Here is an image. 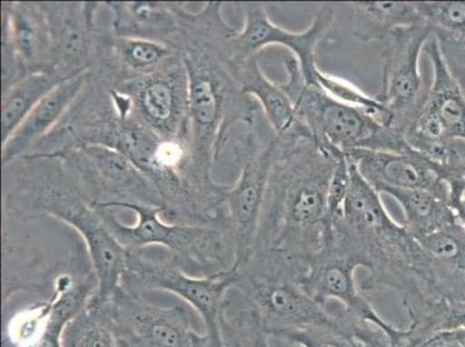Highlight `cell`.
I'll list each match as a JSON object with an SVG mask.
<instances>
[{"label":"cell","instance_id":"obj_1","mask_svg":"<svg viewBox=\"0 0 465 347\" xmlns=\"http://www.w3.org/2000/svg\"><path fill=\"white\" fill-rule=\"evenodd\" d=\"M173 6L180 24L176 50L188 74L194 176L205 192L223 197L231 185L213 180V164L236 124H255L260 104L243 91L242 62L232 46L238 31L223 19V3L207 2L200 12L189 11L185 3Z\"/></svg>","mask_w":465,"mask_h":347},{"label":"cell","instance_id":"obj_2","mask_svg":"<svg viewBox=\"0 0 465 347\" xmlns=\"http://www.w3.org/2000/svg\"><path fill=\"white\" fill-rule=\"evenodd\" d=\"M3 214L19 222L54 219L69 226L86 245L97 279L95 298L107 300L122 289L126 249L62 159L27 155L4 166Z\"/></svg>","mask_w":465,"mask_h":347},{"label":"cell","instance_id":"obj_3","mask_svg":"<svg viewBox=\"0 0 465 347\" xmlns=\"http://www.w3.org/2000/svg\"><path fill=\"white\" fill-rule=\"evenodd\" d=\"M255 249L303 262L322 248L328 230V193L338 156L307 134L276 137Z\"/></svg>","mask_w":465,"mask_h":347},{"label":"cell","instance_id":"obj_4","mask_svg":"<svg viewBox=\"0 0 465 347\" xmlns=\"http://www.w3.org/2000/svg\"><path fill=\"white\" fill-rule=\"evenodd\" d=\"M351 184L341 217L330 223L361 257L366 271L359 287L363 293L391 289L401 296L410 322L437 311L429 296V256L403 223L389 215L381 197L349 158Z\"/></svg>","mask_w":465,"mask_h":347},{"label":"cell","instance_id":"obj_5","mask_svg":"<svg viewBox=\"0 0 465 347\" xmlns=\"http://www.w3.org/2000/svg\"><path fill=\"white\" fill-rule=\"evenodd\" d=\"M94 207L126 251L163 249L184 273L194 277L214 276L234 264V244L226 227L168 222L162 217V207L156 206Z\"/></svg>","mask_w":465,"mask_h":347},{"label":"cell","instance_id":"obj_6","mask_svg":"<svg viewBox=\"0 0 465 347\" xmlns=\"http://www.w3.org/2000/svg\"><path fill=\"white\" fill-rule=\"evenodd\" d=\"M307 268V262L270 249H255L244 263L232 268L234 289L255 309L270 337L338 321V312H329L304 291Z\"/></svg>","mask_w":465,"mask_h":347},{"label":"cell","instance_id":"obj_7","mask_svg":"<svg viewBox=\"0 0 465 347\" xmlns=\"http://www.w3.org/2000/svg\"><path fill=\"white\" fill-rule=\"evenodd\" d=\"M284 65L287 79L281 87L293 104L298 120L310 130L317 145L333 155H346L354 150H412L399 131L304 82L302 69L293 56H286Z\"/></svg>","mask_w":465,"mask_h":347},{"label":"cell","instance_id":"obj_8","mask_svg":"<svg viewBox=\"0 0 465 347\" xmlns=\"http://www.w3.org/2000/svg\"><path fill=\"white\" fill-rule=\"evenodd\" d=\"M232 269L211 277L184 273L172 256L160 248L126 251L122 287L129 293L167 292L179 296L200 314L204 332L220 336V314L228 292L234 289Z\"/></svg>","mask_w":465,"mask_h":347},{"label":"cell","instance_id":"obj_9","mask_svg":"<svg viewBox=\"0 0 465 347\" xmlns=\"http://www.w3.org/2000/svg\"><path fill=\"white\" fill-rule=\"evenodd\" d=\"M362 261L356 249L335 226L329 223L322 248L308 262L302 278L304 291L321 306L337 302L350 315L369 322L387 334L397 346L408 334L384 320L371 306L356 281V271L362 269Z\"/></svg>","mask_w":465,"mask_h":347},{"label":"cell","instance_id":"obj_10","mask_svg":"<svg viewBox=\"0 0 465 347\" xmlns=\"http://www.w3.org/2000/svg\"><path fill=\"white\" fill-rule=\"evenodd\" d=\"M62 159L77 177L93 206L163 204L153 182L121 152L104 145H77L45 155Z\"/></svg>","mask_w":465,"mask_h":347},{"label":"cell","instance_id":"obj_11","mask_svg":"<svg viewBox=\"0 0 465 347\" xmlns=\"http://www.w3.org/2000/svg\"><path fill=\"white\" fill-rule=\"evenodd\" d=\"M276 152V138L263 142L253 131L241 135L235 144L234 154L240 166V176L228 190L223 206L235 249L232 268L244 263L255 248Z\"/></svg>","mask_w":465,"mask_h":347},{"label":"cell","instance_id":"obj_12","mask_svg":"<svg viewBox=\"0 0 465 347\" xmlns=\"http://www.w3.org/2000/svg\"><path fill=\"white\" fill-rule=\"evenodd\" d=\"M104 80L129 97L131 114L145 128L164 141L190 143L188 74L181 56L152 74Z\"/></svg>","mask_w":465,"mask_h":347},{"label":"cell","instance_id":"obj_13","mask_svg":"<svg viewBox=\"0 0 465 347\" xmlns=\"http://www.w3.org/2000/svg\"><path fill=\"white\" fill-rule=\"evenodd\" d=\"M433 37L426 24L401 28L384 42L382 87L376 97L391 115V128L405 135L429 94L420 71V55Z\"/></svg>","mask_w":465,"mask_h":347},{"label":"cell","instance_id":"obj_14","mask_svg":"<svg viewBox=\"0 0 465 347\" xmlns=\"http://www.w3.org/2000/svg\"><path fill=\"white\" fill-rule=\"evenodd\" d=\"M93 299L107 312L117 347H190L196 336L193 316L181 304L159 306L124 287L107 300Z\"/></svg>","mask_w":465,"mask_h":347},{"label":"cell","instance_id":"obj_15","mask_svg":"<svg viewBox=\"0 0 465 347\" xmlns=\"http://www.w3.org/2000/svg\"><path fill=\"white\" fill-rule=\"evenodd\" d=\"M425 49L433 79L420 115L404 137L414 151L430 156L447 142H465V94L443 62L434 37Z\"/></svg>","mask_w":465,"mask_h":347},{"label":"cell","instance_id":"obj_16","mask_svg":"<svg viewBox=\"0 0 465 347\" xmlns=\"http://www.w3.org/2000/svg\"><path fill=\"white\" fill-rule=\"evenodd\" d=\"M244 15L242 31L232 37V46L240 62L256 57L262 49L270 45H282L289 49L292 56L297 59L304 82L310 83L319 70L316 49L325 34L335 23V11L329 5L320 7L315 12L311 26L306 31L294 33L277 26L270 20L264 4L241 3Z\"/></svg>","mask_w":465,"mask_h":347},{"label":"cell","instance_id":"obj_17","mask_svg":"<svg viewBox=\"0 0 465 347\" xmlns=\"http://www.w3.org/2000/svg\"><path fill=\"white\" fill-rule=\"evenodd\" d=\"M52 31L54 71L70 79L91 71L97 57L100 2H41Z\"/></svg>","mask_w":465,"mask_h":347},{"label":"cell","instance_id":"obj_18","mask_svg":"<svg viewBox=\"0 0 465 347\" xmlns=\"http://www.w3.org/2000/svg\"><path fill=\"white\" fill-rule=\"evenodd\" d=\"M380 194L388 190H443L438 164L420 152L354 150L346 154Z\"/></svg>","mask_w":465,"mask_h":347},{"label":"cell","instance_id":"obj_19","mask_svg":"<svg viewBox=\"0 0 465 347\" xmlns=\"http://www.w3.org/2000/svg\"><path fill=\"white\" fill-rule=\"evenodd\" d=\"M420 243L429 256L430 303L465 312V226L450 223Z\"/></svg>","mask_w":465,"mask_h":347},{"label":"cell","instance_id":"obj_20","mask_svg":"<svg viewBox=\"0 0 465 347\" xmlns=\"http://www.w3.org/2000/svg\"><path fill=\"white\" fill-rule=\"evenodd\" d=\"M2 28L10 35L26 75L54 71L52 31L41 3H2Z\"/></svg>","mask_w":465,"mask_h":347},{"label":"cell","instance_id":"obj_21","mask_svg":"<svg viewBox=\"0 0 465 347\" xmlns=\"http://www.w3.org/2000/svg\"><path fill=\"white\" fill-rule=\"evenodd\" d=\"M88 77H90V71L65 80L32 110L10 139L3 144V167L31 154L34 148L56 128L72 104L82 94Z\"/></svg>","mask_w":465,"mask_h":347},{"label":"cell","instance_id":"obj_22","mask_svg":"<svg viewBox=\"0 0 465 347\" xmlns=\"http://www.w3.org/2000/svg\"><path fill=\"white\" fill-rule=\"evenodd\" d=\"M112 14L113 35L167 45L175 48L180 24L173 2H104Z\"/></svg>","mask_w":465,"mask_h":347},{"label":"cell","instance_id":"obj_23","mask_svg":"<svg viewBox=\"0 0 465 347\" xmlns=\"http://www.w3.org/2000/svg\"><path fill=\"white\" fill-rule=\"evenodd\" d=\"M241 82L243 91L259 103L276 137H287L294 134H311L298 120L294 105L281 84H274L264 74L252 57L241 64Z\"/></svg>","mask_w":465,"mask_h":347},{"label":"cell","instance_id":"obj_24","mask_svg":"<svg viewBox=\"0 0 465 347\" xmlns=\"http://www.w3.org/2000/svg\"><path fill=\"white\" fill-rule=\"evenodd\" d=\"M353 37L361 44L384 42L401 28L425 24L416 2L351 3Z\"/></svg>","mask_w":465,"mask_h":347},{"label":"cell","instance_id":"obj_25","mask_svg":"<svg viewBox=\"0 0 465 347\" xmlns=\"http://www.w3.org/2000/svg\"><path fill=\"white\" fill-rule=\"evenodd\" d=\"M404 213L403 226L418 241L450 223L459 222L450 205L448 188L443 190H388Z\"/></svg>","mask_w":465,"mask_h":347},{"label":"cell","instance_id":"obj_26","mask_svg":"<svg viewBox=\"0 0 465 347\" xmlns=\"http://www.w3.org/2000/svg\"><path fill=\"white\" fill-rule=\"evenodd\" d=\"M65 80L54 71L36 72L26 75L3 93L2 145L26 120L32 110Z\"/></svg>","mask_w":465,"mask_h":347},{"label":"cell","instance_id":"obj_27","mask_svg":"<svg viewBox=\"0 0 465 347\" xmlns=\"http://www.w3.org/2000/svg\"><path fill=\"white\" fill-rule=\"evenodd\" d=\"M220 334L225 347H272L259 314L235 289L223 300Z\"/></svg>","mask_w":465,"mask_h":347},{"label":"cell","instance_id":"obj_28","mask_svg":"<svg viewBox=\"0 0 465 347\" xmlns=\"http://www.w3.org/2000/svg\"><path fill=\"white\" fill-rule=\"evenodd\" d=\"M52 307L48 299H36L5 312L3 347H37L52 336Z\"/></svg>","mask_w":465,"mask_h":347},{"label":"cell","instance_id":"obj_29","mask_svg":"<svg viewBox=\"0 0 465 347\" xmlns=\"http://www.w3.org/2000/svg\"><path fill=\"white\" fill-rule=\"evenodd\" d=\"M62 347H117L112 324L101 303L93 299L66 325L62 334Z\"/></svg>","mask_w":465,"mask_h":347},{"label":"cell","instance_id":"obj_30","mask_svg":"<svg viewBox=\"0 0 465 347\" xmlns=\"http://www.w3.org/2000/svg\"><path fill=\"white\" fill-rule=\"evenodd\" d=\"M307 84L321 88L328 95L341 101L342 104L362 110L363 113L369 114L374 120L391 128V113L384 107L381 101L376 96L365 94L346 80L333 77V75L324 74L319 69L312 75L310 83Z\"/></svg>","mask_w":465,"mask_h":347},{"label":"cell","instance_id":"obj_31","mask_svg":"<svg viewBox=\"0 0 465 347\" xmlns=\"http://www.w3.org/2000/svg\"><path fill=\"white\" fill-rule=\"evenodd\" d=\"M434 39L458 37L465 33V2H416Z\"/></svg>","mask_w":465,"mask_h":347},{"label":"cell","instance_id":"obj_32","mask_svg":"<svg viewBox=\"0 0 465 347\" xmlns=\"http://www.w3.org/2000/svg\"><path fill=\"white\" fill-rule=\"evenodd\" d=\"M448 70L465 94V33L458 37L435 39Z\"/></svg>","mask_w":465,"mask_h":347},{"label":"cell","instance_id":"obj_33","mask_svg":"<svg viewBox=\"0 0 465 347\" xmlns=\"http://www.w3.org/2000/svg\"><path fill=\"white\" fill-rule=\"evenodd\" d=\"M441 330L439 322L432 319L412 322L408 328L407 337L396 347H425L430 337Z\"/></svg>","mask_w":465,"mask_h":347},{"label":"cell","instance_id":"obj_34","mask_svg":"<svg viewBox=\"0 0 465 347\" xmlns=\"http://www.w3.org/2000/svg\"><path fill=\"white\" fill-rule=\"evenodd\" d=\"M425 347H465V329L442 330L434 333Z\"/></svg>","mask_w":465,"mask_h":347},{"label":"cell","instance_id":"obj_35","mask_svg":"<svg viewBox=\"0 0 465 347\" xmlns=\"http://www.w3.org/2000/svg\"><path fill=\"white\" fill-rule=\"evenodd\" d=\"M190 347H225L222 340V334H213L209 332H197Z\"/></svg>","mask_w":465,"mask_h":347},{"label":"cell","instance_id":"obj_36","mask_svg":"<svg viewBox=\"0 0 465 347\" xmlns=\"http://www.w3.org/2000/svg\"><path fill=\"white\" fill-rule=\"evenodd\" d=\"M465 329V312H452L448 322V330Z\"/></svg>","mask_w":465,"mask_h":347}]
</instances>
